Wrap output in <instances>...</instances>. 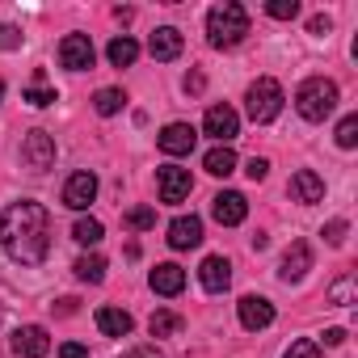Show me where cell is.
Instances as JSON below:
<instances>
[{"label":"cell","mask_w":358,"mask_h":358,"mask_svg":"<svg viewBox=\"0 0 358 358\" xmlns=\"http://www.w3.org/2000/svg\"><path fill=\"white\" fill-rule=\"evenodd\" d=\"M106 55H110V64H114V68H131V64L139 59V43H135V38H127V34H118V38L106 47Z\"/></svg>","instance_id":"obj_23"},{"label":"cell","mask_w":358,"mask_h":358,"mask_svg":"<svg viewBox=\"0 0 358 358\" xmlns=\"http://www.w3.org/2000/svg\"><path fill=\"white\" fill-rule=\"evenodd\" d=\"M148 51H152V59H160V64L177 59V55H182V30H173V26H160V30H152V38H148Z\"/></svg>","instance_id":"obj_19"},{"label":"cell","mask_w":358,"mask_h":358,"mask_svg":"<svg viewBox=\"0 0 358 358\" xmlns=\"http://www.w3.org/2000/svg\"><path fill=\"white\" fill-rule=\"evenodd\" d=\"M72 270H76L80 282H101V278H106V257H101V253H85V257H76Z\"/></svg>","instance_id":"obj_24"},{"label":"cell","mask_w":358,"mask_h":358,"mask_svg":"<svg viewBox=\"0 0 358 358\" xmlns=\"http://www.w3.org/2000/svg\"><path fill=\"white\" fill-rule=\"evenodd\" d=\"M0 47H5V51H17V47H22V30L5 22V26H0Z\"/></svg>","instance_id":"obj_34"},{"label":"cell","mask_w":358,"mask_h":358,"mask_svg":"<svg viewBox=\"0 0 358 358\" xmlns=\"http://www.w3.org/2000/svg\"><path fill=\"white\" fill-rule=\"evenodd\" d=\"M295 110H299L308 122H324V118L337 110V85L324 80V76H308V80L295 89Z\"/></svg>","instance_id":"obj_3"},{"label":"cell","mask_w":358,"mask_h":358,"mask_svg":"<svg viewBox=\"0 0 358 358\" xmlns=\"http://www.w3.org/2000/svg\"><path fill=\"white\" fill-rule=\"evenodd\" d=\"M97 329H101L106 337H127V333L135 329V320H131V312H122V308H97Z\"/></svg>","instance_id":"obj_20"},{"label":"cell","mask_w":358,"mask_h":358,"mask_svg":"<svg viewBox=\"0 0 358 358\" xmlns=\"http://www.w3.org/2000/svg\"><path fill=\"white\" fill-rule=\"evenodd\" d=\"M177 329H182V316H177V312H169V308L152 312V320H148V333H152V337H173Z\"/></svg>","instance_id":"obj_25"},{"label":"cell","mask_w":358,"mask_h":358,"mask_svg":"<svg viewBox=\"0 0 358 358\" xmlns=\"http://www.w3.org/2000/svg\"><path fill=\"white\" fill-rule=\"evenodd\" d=\"M211 215H215V224H224V228H236V224H245V215H249V203H245V194H236V190H224V194H215V199H211Z\"/></svg>","instance_id":"obj_15"},{"label":"cell","mask_w":358,"mask_h":358,"mask_svg":"<svg viewBox=\"0 0 358 358\" xmlns=\"http://www.w3.org/2000/svg\"><path fill=\"white\" fill-rule=\"evenodd\" d=\"M203 169H207L211 177H228V173H236V152L224 148V143H215V148L203 156Z\"/></svg>","instance_id":"obj_22"},{"label":"cell","mask_w":358,"mask_h":358,"mask_svg":"<svg viewBox=\"0 0 358 358\" xmlns=\"http://www.w3.org/2000/svg\"><path fill=\"white\" fill-rule=\"evenodd\" d=\"M122 106H127V93H122V89H101V93L93 97V110H97L101 118H110V114H118Z\"/></svg>","instance_id":"obj_27"},{"label":"cell","mask_w":358,"mask_h":358,"mask_svg":"<svg viewBox=\"0 0 358 358\" xmlns=\"http://www.w3.org/2000/svg\"><path fill=\"white\" fill-rule=\"evenodd\" d=\"M51 312H55V316H72V312H76V299H55Z\"/></svg>","instance_id":"obj_38"},{"label":"cell","mask_w":358,"mask_h":358,"mask_svg":"<svg viewBox=\"0 0 358 358\" xmlns=\"http://www.w3.org/2000/svg\"><path fill=\"white\" fill-rule=\"evenodd\" d=\"M282 358H324V350H320V341L299 337V341H291V350H287Z\"/></svg>","instance_id":"obj_32"},{"label":"cell","mask_w":358,"mask_h":358,"mask_svg":"<svg viewBox=\"0 0 358 358\" xmlns=\"http://www.w3.org/2000/svg\"><path fill=\"white\" fill-rule=\"evenodd\" d=\"M282 101L287 97H282V85L274 76H257L249 85V93H245V110H249L253 122H274L282 114Z\"/></svg>","instance_id":"obj_4"},{"label":"cell","mask_w":358,"mask_h":358,"mask_svg":"<svg viewBox=\"0 0 358 358\" xmlns=\"http://www.w3.org/2000/svg\"><path fill=\"white\" fill-rule=\"evenodd\" d=\"M345 232H350V224H345V220H329V224H324V241H329V245H341V241H345Z\"/></svg>","instance_id":"obj_33"},{"label":"cell","mask_w":358,"mask_h":358,"mask_svg":"<svg viewBox=\"0 0 358 358\" xmlns=\"http://www.w3.org/2000/svg\"><path fill=\"white\" fill-rule=\"evenodd\" d=\"M148 282H152V291H156V295H169V299H173V295H182V291H186V270L177 266V262H164V266H156V270H152V278H148Z\"/></svg>","instance_id":"obj_18"},{"label":"cell","mask_w":358,"mask_h":358,"mask_svg":"<svg viewBox=\"0 0 358 358\" xmlns=\"http://www.w3.org/2000/svg\"><path fill=\"white\" fill-rule=\"evenodd\" d=\"M122 224H127L131 232H148V228H156V211H152V207H131V211L122 215Z\"/></svg>","instance_id":"obj_28"},{"label":"cell","mask_w":358,"mask_h":358,"mask_svg":"<svg viewBox=\"0 0 358 358\" xmlns=\"http://www.w3.org/2000/svg\"><path fill=\"white\" fill-rule=\"evenodd\" d=\"M160 152L164 156H190L194 152V143H199V131L190 127V122H169L164 131H160Z\"/></svg>","instance_id":"obj_12"},{"label":"cell","mask_w":358,"mask_h":358,"mask_svg":"<svg viewBox=\"0 0 358 358\" xmlns=\"http://www.w3.org/2000/svg\"><path fill=\"white\" fill-rule=\"evenodd\" d=\"M101 236H106V228H101L97 220H85V215H80V220L72 224V241H76V245H85V249H93Z\"/></svg>","instance_id":"obj_26"},{"label":"cell","mask_w":358,"mask_h":358,"mask_svg":"<svg viewBox=\"0 0 358 358\" xmlns=\"http://www.w3.org/2000/svg\"><path fill=\"white\" fill-rule=\"evenodd\" d=\"M203 85H207L203 72H190V76H186V93H203Z\"/></svg>","instance_id":"obj_39"},{"label":"cell","mask_w":358,"mask_h":358,"mask_svg":"<svg viewBox=\"0 0 358 358\" xmlns=\"http://www.w3.org/2000/svg\"><path fill=\"white\" fill-rule=\"evenodd\" d=\"M308 30H312V34H320V38H324V34H329V30H333V22H329V17H312V22H308Z\"/></svg>","instance_id":"obj_37"},{"label":"cell","mask_w":358,"mask_h":358,"mask_svg":"<svg viewBox=\"0 0 358 358\" xmlns=\"http://www.w3.org/2000/svg\"><path fill=\"white\" fill-rule=\"evenodd\" d=\"M245 34H249V9L236 5V0H224V5H215V9L207 13V43H211L215 51L241 47Z\"/></svg>","instance_id":"obj_2"},{"label":"cell","mask_w":358,"mask_h":358,"mask_svg":"<svg viewBox=\"0 0 358 358\" xmlns=\"http://www.w3.org/2000/svg\"><path fill=\"white\" fill-rule=\"evenodd\" d=\"M93 59H97V51H93L89 34H68V38L59 43V64H64L68 72H89Z\"/></svg>","instance_id":"obj_9"},{"label":"cell","mask_w":358,"mask_h":358,"mask_svg":"<svg viewBox=\"0 0 358 358\" xmlns=\"http://www.w3.org/2000/svg\"><path fill=\"white\" fill-rule=\"evenodd\" d=\"M22 101H30V106H38V110H47V106H55V89L47 85V72L38 68L34 76H30V85H26V93H22Z\"/></svg>","instance_id":"obj_21"},{"label":"cell","mask_w":358,"mask_h":358,"mask_svg":"<svg viewBox=\"0 0 358 358\" xmlns=\"http://www.w3.org/2000/svg\"><path fill=\"white\" fill-rule=\"evenodd\" d=\"M199 282H203V291L224 295V291L232 287V262H228L224 253H211V257L199 266Z\"/></svg>","instance_id":"obj_13"},{"label":"cell","mask_w":358,"mask_h":358,"mask_svg":"<svg viewBox=\"0 0 358 358\" xmlns=\"http://www.w3.org/2000/svg\"><path fill=\"white\" fill-rule=\"evenodd\" d=\"M156 186H160V203H182L194 190V177L182 164H160L156 169Z\"/></svg>","instance_id":"obj_7"},{"label":"cell","mask_w":358,"mask_h":358,"mask_svg":"<svg viewBox=\"0 0 358 358\" xmlns=\"http://www.w3.org/2000/svg\"><path fill=\"white\" fill-rule=\"evenodd\" d=\"M22 164H26L30 173H47V169L55 164V135L30 131V135L22 139Z\"/></svg>","instance_id":"obj_5"},{"label":"cell","mask_w":358,"mask_h":358,"mask_svg":"<svg viewBox=\"0 0 358 358\" xmlns=\"http://www.w3.org/2000/svg\"><path fill=\"white\" fill-rule=\"evenodd\" d=\"M0 101H5V80H0Z\"/></svg>","instance_id":"obj_42"},{"label":"cell","mask_w":358,"mask_h":358,"mask_svg":"<svg viewBox=\"0 0 358 358\" xmlns=\"http://www.w3.org/2000/svg\"><path fill=\"white\" fill-rule=\"evenodd\" d=\"M0 249L22 266H38L51 253V215L43 203L22 199L0 211Z\"/></svg>","instance_id":"obj_1"},{"label":"cell","mask_w":358,"mask_h":358,"mask_svg":"<svg viewBox=\"0 0 358 358\" xmlns=\"http://www.w3.org/2000/svg\"><path fill=\"white\" fill-rule=\"evenodd\" d=\"M245 173H249V182H266V173H270V160H266V156H253V160L245 164Z\"/></svg>","instance_id":"obj_35"},{"label":"cell","mask_w":358,"mask_h":358,"mask_svg":"<svg viewBox=\"0 0 358 358\" xmlns=\"http://www.w3.org/2000/svg\"><path fill=\"white\" fill-rule=\"evenodd\" d=\"M291 199L303 203V207L320 203V199H324V177H320L316 169H299V173L291 177Z\"/></svg>","instance_id":"obj_17"},{"label":"cell","mask_w":358,"mask_h":358,"mask_svg":"<svg viewBox=\"0 0 358 358\" xmlns=\"http://www.w3.org/2000/svg\"><path fill=\"white\" fill-rule=\"evenodd\" d=\"M203 131H207L215 143H224V148H228V143L241 135V114H236L232 106H211V110H207V118H203Z\"/></svg>","instance_id":"obj_8"},{"label":"cell","mask_w":358,"mask_h":358,"mask_svg":"<svg viewBox=\"0 0 358 358\" xmlns=\"http://www.w3.org/2000/svg\"><path fill=\"white\" fill-rule=\"evenodd\" d=\"M329 303H337V308L354 303V274H341V278L329 287Z\"/></svg>","instance_id":"obj_30"},{"label":"cell","mask_w":358,"mask_h":358,"mask_svg":"<svg viewBox=\"0 0 358 358\" xmlns=\"http://www.w3.org/2000/svg\"><path fill=\"white\" fill-rule=\"evenodd\" d=\"M345 341V329H324V345H341Z\"/></svg>","instance_id":"obj_41"},{"label":"cell","mask_w":358,"mask_h":358,"mask_svg":"<svg viewBox=\"0 0 358 358\" xmlns=\"http://www.w3.org/2000/svg\"><path fill=\"white\" fill-rule=\"evenodd\" d=\"M236 316H241V324H245L249 333H257V329H270V324H274V303H270L266 295H241Z\"/></svg>","instance_id":"obj_10"},{"label":"cell","mask_w":358,"mask_h":358,"mask_svg":"<svg viewBox=\"0 0 358 358\" xmlns=\"http://www.w3.org/2000/svg\"><path fill=\"white\" fill-rule=\"evenodd\" d=\"M122 358H160V354H156L152 345H135V350H127Z\"/></svg>","instance_id":"obj_40"},{"label":"cell","mask_w":358,"mask_h":358,"mask_svg":"<svg viewBox=\"0 0 358 358\" xmlns=\"http://www.w3.org/2000/svg\"><path fill=\"white\" fill-rule=\"evenodd\" d=\"M337 148H358V114H345L341 122H337Z\"/></svg>","instance_id":"obj_29"},{"label":"cell","mask_w":358,"mask_h":358,"mask_svg":"<svg viewBox=\"0 0 358 358\" xmlns=\"http://www.w3.org/2000/svg\"><path fill=\"white\" fill-rule=\"evenodd\" d=\"M59 358H89V345H80V341H64V345H59Z\"/></svg>","instance_id":"obj_36"},{"label":"cell","mask_w":358,"mask_h":358,"mask_svg":"<svg viewBox=\"0 0 358 358\" xmlns=\"http://www.w3.org/2000/svg\"><path fill=\"white\" fill-rule=\"evenodd\" d=\"M308 270H312V249H308V241H291V249L282 253L278 278H282V282H303Z\"/></svg>","instance_id":"obj_16"},{"label":"cell","mask_w":358,"mask_h":358,"mask_svg":"<svg viewBox=\"0 0 358 358\" xmlns=\"http://www.w3.org/2000/svg\"><path fill=\"white\" fill-rule=\"evenodd\" d=\"M203 245V220L199 215H177L169 224V249L186 253V249H199Z\"/></svg>","instance_id":"obj_14"},{"label":"cell","mask_w":358,"mask_h":358,"mask_svg":"<svg viewBox=\"0 0 358 358\" xmlns=\"http://www.w3.org/2000/svg\"><path fill=\"white\" fill-rule=\"evenodd\" d=\"M13 354L17 358H47L51 354V333L43 324H22L13 333Z\"/></svg>","instance_id":"obj_11"},{"label":"cell","mask_w":358,"mask_h":358,"mask_svg":"<svg viewBox=\"0 0 358 358\" xmlns=\"http://www.w3.org/2000/svg\"><path fill=\"white\" fill-rule=\"evenodd\" d=\"M93 199H97V173L93 169H76L64 182V207L68 211H89Z\"/></svg>","instance_id":"obj_6"},{"label":"cell","mask_w":358,"mask_h":358,"mask_svg":"<svg viewBox=\"0 0 358 358\" xmlns=\"http://www.w3.org/2000/svg\"><path fill=\"white\" fill-rule=\"evenodd\" d=\"M266 13H270L274 22H295V17H299V0H270Z\"/></svg>","instance_id":"obj_31"}]
</instances>
